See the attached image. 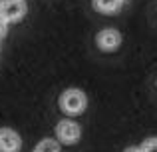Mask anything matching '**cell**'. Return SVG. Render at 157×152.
Returning a JSON list of instances; mask_svg holds the SVG:
<instances>
[{"mask_svg": "<svg viewBox=\"0 0 157 152\" xmlns=\"http://www.w3.org/2000/svg\"><path fill=\"white\" fill-rule=\"evenodd\" d=\"M125 152H141V148H127Z\"/></svg>", "mask_w": 157, "mask_h": 152, "instance_id": "30bf717a", "label": "cell"}, {"mask_svg": "<svg viewBox=\"0 0 157 152\" xmlns=\"http://www.w3.org/2000/svg\"><path fill=\"white\" fill-rule=\"evenodd\" d=\"M94 6L104 14H113V12L119 10L121 0H94Z\"/></svg>", "mask_w": 157, "mask_h": 152, "instance_id": "8992f818", "label": "cell"}, {"mask_svg": "<svg viewBox=\"0 0 157 152\" xmlns=\"http://www.w3.org/2000/svg\"><path fill=\"white\" fill-rule=\"evenodd\" d=\"M121 2H125V0H121Z\"/></svg>", "mask_w": 157, "mask_h": 152, "instance_id": "8fae6325", "label": "cell"}, {"mask_svg": "<svg viewBox=\"0 0 157 152\" xmlns=\"http://www.w3.org/2000/svg\"><path fill=\"white\" fill-rule=\"evenodd\" d=\"M8 24H10V22H8V20L4 18L2 14H0V38H4V36H6V32H8Z\"/></svg>", "mask_w": 157, "mask_h": 152, "instance_id": "9c48e42d", "label": "cell"}, {"mask_svg": "<svg viewBox=\"0 0 157 152\" xmlns=\"http://www.w3.org/2000/svg\"><path fill=\"white\" fill-rule=\"evenodd\" d=\"M139 148H141V152H157V138H149V140H145Z\"/></svg>", "mask_w": 157, "mask_h": 152, "instance_id": "ba28073f", "label": "cell"}, {"mask_svg": "<svg viewBox=\"0 0 157 152\" xmlns=\"http://www.w3.org/2000/svg\"><path fill=\"white\" fill-rule=\"evenodd\" d=\"M22 146L18 132L12 128H0V152H18Z\"/></svg>", "mask_w": 157, "mask_h": 152, "instance_id": "5b68a950", "label": "cell"}, {"mask_svg": "<svg viewBox=\"0 0 157 152\" xmlns=\"http://www.w3.org/2000/svg\"><path fill=\"white\" fill-rule=\"evenodd\" d=\"M34 152H60V144L56 140H52V138H44V140H40L36 144Z\"/></svg>", "mask_w": 157, "mask_h": 152, "instance_id": "52a82bcc", "label": "cell"}, {"mask_svg": "<svg viewBox=\"0 0 157 152\" xmlns=\"http://www.w3.org/2000/svg\"><path fill=\"white\" fill-rule=\"evenodd\" d=\"M56 136L60 142H64V144H74V142L80 140L82 136V128L78 122L74 120H60L56 126Z\"/></svg>", "mask_w": 157, "mask_h": 152, "instance_id": "7a4b0ae2", "label": "cell"}, {"mask_svg": "<svg viewBox=\"0 0 157 152\" xmlns=\"http://www.w3.org/2000/svg\"><path fill=\"white\" fill-rule=\"evenodd\" d=\"M0 14L8 20V22H18L24 14H26V4L24 0H4Z\"/></svg>", "mask_w": 157, "mask_h": 152, "instance_id": "3957f363", "label": "cell"}, {"mask_svg": "<svg viewBox=\"0 0 157 152\" xmlns=\"http://www.w3.org/2000/svg\"><path fill=\"white\" fill-rule=\"evenodd\" d=\"M98 46L101 48V50L105 52H111V50H117L119 44H121V34H119L117 30H113V28H105V30H101L100 34H98Z\"/></svg>", "mask_w": 157, "mask_h": 152, "instance_id": "277c9868", "label": "cell"}, {"mask_svg": "<svg viewBox=\"0 0 157 152\" xmlns=\"http://www.w3.org/2000/svg\"><path fill=\"white\" fill-rule=\"evenodd\" d=\"M86 106H88V98L78 88H70L60 96V108L64 110L66 114H72V116L82 114L86 110Z\"/></svg>", "mask_w": 157, "mask_h": 152, "instance_id": "6da1fadb", "label": "cell"}]
</instances>
